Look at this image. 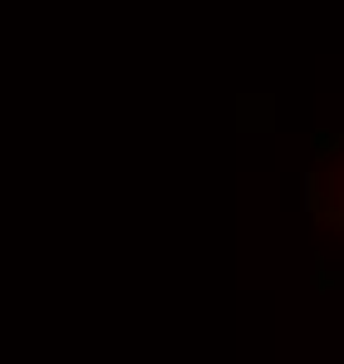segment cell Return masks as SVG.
I'll return each instance as SVG.
<instances>
[]
</instances>
